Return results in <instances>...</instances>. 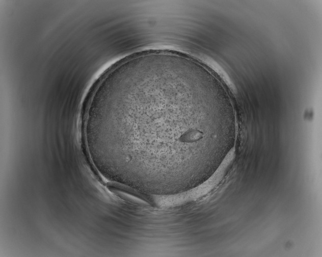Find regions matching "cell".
<instances>
[{
    "label": "cell",
    "mask_w": 322,
    "mask_h": 257,
    "mask_svg": "<svg viewBox=\"0 0 322 257\" xmlns=\"http://www.w3.org/2000/svg\"><path fill=\"white\" fill-rule=\"evenodd\" d=\"M202 67L179 54L150 52L118 62L98 82L85 113L91 160L108 180L172 194L204 178L209 140Z\"/></svg>",
    "instance_id": "obj_1"
}]
</instances>
